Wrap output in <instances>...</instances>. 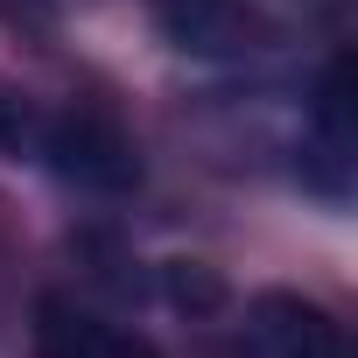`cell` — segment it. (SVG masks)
Masks as SVG:
<instances>
[{"instance_id":"2","label":"cell","mask_w":358,"mask_h":358,"mask_svg":"<svg viewBox=\"0 0 358 358\" xmlns=\"http://www.w3.org/2000/svg\"><path fill=\"white\" fill-rule=\"evenodd\" d=\"M239 358H351L330 309L302 295H260L239 323Z\"/></svg>"},{"instance_id":"4","label":"cell","mask_w":358,"mask_h":358,"mask_svg":"<svg viewBox=\"0 0 358 358\" xmlns=\"http://www.w3.org/2000/svg\"><path fill=\"white\" fill-rule=\"evenodd\" d=\"M36 358H155V351H148L141 337L99 323L92 309L50 295V302H43V323H36Z\"/></svg>"},{"instance_id":"1","label":"cell","mask_w":358,"mask_h":358,"mask_svg":"<svg viewBox=\"0 0 358 358\" xmlns=\"http://www.w3.org/2000/svg\"><path fill=\"white\" fill-rule=\"evenodd\" d=\"M36 162H50L64 183L99 190V197H120V190L141 183V155H134V141H127L113 120H99V113H50V120H43Z\"/></svg>"},{"instance_id":"6","label":"cell","mask_w":358,"mask_h":358,"mask_svg":"<svg viewBox=\"0 0 358 358\" xmlns=\"http://www.w3.org/2000/svg\"><path fill=\"white\" fill-rule=\"evenodd\" d=\"M43 106L29 99V92H15V85H0V155L8 162H36V148H43Z\"/></svg>"},{"instance_id":"3","label":"cell","mask_w":358,"mask_h":358,"mask_svg":"<svg viewBox=\"0 0 358 358\" xmlns=\"http://www.w3.org/2000/svg\"><path fill=\"white\" fill-rule=\"evenodd\" d=\"M155 22H162V36L176 50H190V57H246L267 36L246 0H155Z\"/></svg>"},{"instance_id":"5","label":"cell","mask_w":358,"mask_h":358,"mask_svg":"<svg viewBox=\"0 0 358 358\" xmlns=\"http://www.w3.org/2000/svg\"><path fill=\"white\" fill-rule=\"evenodd\" d=\"M309 155L323 162L316 183L330 197H344V176H351V120H344V64H330L323 92H316V134H309Z\"/></svg>"}]
</instances>
